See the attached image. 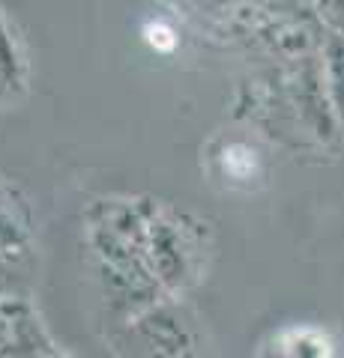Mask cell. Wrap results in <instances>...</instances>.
<instances>
[{
	"label": "cell",
	"mask_w": 344,
	"mask_h": 358,
	"mask_svg": "<svg viewBox=\"0 0 344 358\" xmlns=\"http://www.w3.org/2000/svg\"><path fill=\"white\" fill-rule=\"evenodd\" d=\"M84 239L105 301L126 320L168 299L147 257V197H96L84 212Z\"/></svg>",
	"instance_id": "cell-1"
},
{
	"label": "cell",
	"mask_w": 344,
	"mask_h": 358,
	"mask_svg": "<svg viewBox=\"0 0 344 358\" xmlns=\"http://www.w3.org/2000/svg\"><path fill=\"white\" fill-rule=\"evenodd\" d=\"M147 257L165 296L188 293L207 272L209 227L183 206L147 197Z\"/></svg>",
	"instance_id": "cell-2"
},
{
	"label": "cell",
	"mask_w": 344,
	"mask_h": 358,
	"mask_svg": "<svg viewBox=\"0 0 344 358\" xmlns=\"http://www.w3.org/2000/svg\"><path fill=\"white\" fill-rule=\"evenodd\" d=\"M126 334L147 358H195L201 350L195 317L171 296L129 317Z\"/></svg>",
	"instance_id": "cell-3"
},
{
	"label": "cell",
	"mask_w": 344,
	"mask_h": 358,
	"mask_svg": "<svg viewBox=\"0 0 344 358\" xmlns=\"http://www.w3.org/2000/svg\"><path fill=\"white\" fill-rule=\"evenodd\" d=\"M54 350L30 299L0 301V358H46Z\"/></svg>",
	"instance_id": "cell-4"
},
{
	"label": "cell",
	"mask_w": 344,
	"mask_h": 358,
	"mask_svg": "<svg viewBox=\"0 0 344 358\" xmlns=\"http://www.w3.org/2000/svg\"><path fill=\"white\" fill-rule=\"evenodd\" d=\"M254 358H338V346L326 329L291 322L266 334Z\"/></svg>",
	"instance_id": "cell-5"
},
{
	"label": "cell",
	"mask_w": 344,
	"mask_h": 358,
	"mask_svg": "<svg viewBox=\"0 0 344 358\" xmlns=\"http://www.w3.org/2000/svg\"><path fill=\"white\" fill-rule=\"evenodd\" d=\"M0 254H33V212L15 185H0Z\"/></svg>",
	"instance_id": "cell-6"
},
{
	"label": "cell",
	"mask_w": 344,
	"mask_h": 358,
	"mask_svg": "<svg viewBox=\"0 0 344 358\" xmlns=\"http://www.w3.org/2000/svg\"><path fill=\"white\" fill-rule=\"evenodd\" d=\"M320 69H324L326 96L332 105L338 126H344V39L336 33H326L320 45Z\"/></svg>",
	"instance_id": "cell-7"
},
{
	"label": "cell",
	"mask_w": 344,
	"mask_h": 358,
	"mask_svg": "<svg viewBox=\"0 0 344 358\" xmlns=\"http://www.w3.org/2000/svg\"><path fill=\"white\" fill-rule=\"evenodd\" d=\"M216 162L228 185H252V179L261 176V152L242 141L228 143L221 155H216Z\"/></svg>",
	"instance_id": "cell-8"
},
{
	"label": "cell",
	"mask_w": 344,
	"mask_h": 358,
	"mask_svg": "<svg viewBox=\"0 0 344 358\" xmlns=\"http://www.w3.org/2000/svg\"><path fill=\"white\" fill-rule=\"evenodd\" d=\"M30 289H33V254L27 257L0 254V301L30 299Z\"/></svg>",
	"instance_id": "cell-9"
},
{
	"label": "cell",
	"mask_w": 344,
	"mask_h": 358,
	"mask_svg": "<svg viewBox=\"0 0 344 358\" xmlns=\"http://www.w3.org/2000/svg\"><path fill=\"white\" fill-rule=\"evenodd\" d=\"M0 87H4V96L25 87V60L18 54V45L4 13H0Z\"/></svg>",
	"instance_id": "cell-10"
},
{
	"label": "cell",
	"mask_w": 344,
	"mask_h": 358,
	"mask_svg": "<svg viewBox=\"0 0 344 358\" xmlns=\"http://www.w3.org/2000/svg\"><path fill=\"white\" fill-rule=\"evenodd\" d=\"M315 9H317V18H320V24H324V30L344 39V0H336V3H317Z\"/></svg>",
	"instance_id": "cell-11"
},
{
	"label": "cell",
	"mask_w": 344,
	"mask_h": 358,
	"mask_svg": "<svg viewBox=\"0 0 344 358\" xmlns=\"http://www.w3.org/2000/svg\"><path fill=\"white\" fill-rule=\"evenodd\" d=\"M144 36H147V42H150L156 51H171L174 45H177V33H174L171 27L159 24V21H156V27L150 24L147 30H144Z\"/></svg>",
	"instance_id": "cell-12"
},
{
	"label": "cell",
	"mask_w": 344,
	"mask_h": 358,
	"mask_svg": "<svg viewBox=\"0 0 344 358\" xmlns=\"http://www.w3.org/2000/svg\"><path fill=\"white\" fill-rule=\"evenodd\" d=\"M46 358H72V355H69V352H60V350H54V352H51V355H46Z\"/></svg>",
	"instance_id": "cell-13"
},
{
	"label": "cell",
	"mask_w": 344,
	"mask_h": 358,
	"mask_svg": "<svg viewBox=\"0 0 344 358\" xmlns=\"http://www.w3.org/2000/svg\"><path fill=\"white\" fill-rule=\"evenodd\" d=\"M0 99H4V87H0Z\"/></svg>",
	"instance_id": "cell-14"
}]
</instances>
